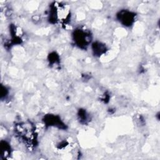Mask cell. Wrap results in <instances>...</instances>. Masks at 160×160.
Wrapping results in <instances>:
<instances>
[{"label": "cell", "mask_w": 160, "mask_h": 160, "mask_svg": "<svg viewBox=\"0 0 160 160\" xmlns=\"http://www.w3.org/2000/svg\"><path fill=\"white\" fill-rule=\"evenodd\" d=\"M16 131L19 138L29 146H32L35 144L36 134L34 126L31 123H21L16 128Z\"/></svg>", "instance_id": "6da1fadb"}, {"label": "cell", "mask_w": 160, "mask_h": 160, "mask_svg": "<svg viewBox=\"0 0 160 160\" xmlns=\"http://www.w3.org/2000/svg\"><path fill=\"white\" fill-rule=\"evenodd\" d=\"M73 40L76 44L81 48H86L91 41L90 32L84 29H77L73 34Z\"/></svg>", "instance_id": "7a4b0ae2"}, {"label": "cell", "mask_w": 160, "mask_h": 160, "mask_svg": "<svg viewBox=\"0 0 160 160\" xmlns=\"http://www.w3.org/2000/svg\"><path fill=\"white\" fill-rule=\"evenodd\" d=\"M79 118L81 119V121H86L88 119L87 118V114L86 112L85 111H79Z\"/></svg>", "instance_id": "52a82bcc"}, {"label": "cell", "mask_w": 160, "mask_h": 160, "mask_svg": "<svg viewBox=\"0 0 160 160\" xmlns=\"http://www.w3.org/2000/svg\"><path fill=\"white\" fill-rule=\"evenodd\" d=\"M135 14L127 10H122L117 14V18L119 22L126 26H131L135 19Z\"/></svg>", "instance_id": "3957f363"}, {"label": "cell", "mask_w": 160, "mask_h": 160, "mask_svg": "<svg viewBox=\"0 0 160 160\" xmlns=\"http://www.w3.org/2000/svg\"><path fill=\"white\" fill-rule=\"evenodd\" d=\"M11 153V148L6 141H1V156L7 158Z\"/></svg>", "instance_id": "8992f818"}, {"label": "cell", "mask_w": 160, "mask_h": 160, "mask_svg": "<svg viewBox=\"0 0 160 160\" xmlns=\"http://www.w3.org/2000/svg\"><path fill=\"white\" fill-rule=\"evenodd\" d=\"M92 51L94 54L101 56L106 51V46L101 42H94L92 44Z\"/></svg>", "instance_id": "5b68a950"}, {"label": "cell", "mask_w": 160, "mask_h": 160, "mask_svg": "<svg viewBox=\"0 0 160 160\" xmlns=\"http://www.w3.org/2000/svg\"><path fill=\"white\" fill-rule=\"evenodd\" d=\"M43 121L47 126H56L62 129H64L66 128V126H64L65 124L61 121V119L58 116L55 115H47L44 116V119Z\"/></svg>", "instance_id": "277c9868"}]
</instances>
